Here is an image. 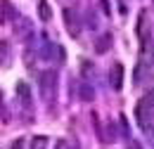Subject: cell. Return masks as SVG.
Returning <instances> with one entry per match:
<instances>
[{"mask_svg": "<svg viewBox=\"0 0 154 149\" xmlns=\"http://www.w3.org/2000/svg\"><path fill=\"white\" fill-rule=\"evenodd\" d=\"M135 118H137V126L149 137H154V88L147 90L137 99V104H135Z\"/></svg>", "mask_w": 154, "mask_h": 149, "instance_id": "cell-1", "label": "cell"}, {"mask_svg": "<svg viewBox=\"0 0 154 149\" xmlns=\"http://www.w3.org/2000/svg\"><path fill=\"white\" fill-rule=\"evenodd\" d=\"M38 90L48 102L55 99V95H57V71H52V69L43 71L40 78H38Z\"/></svg>", "mask_w": 154, "mask_h": 149, "instance_id": "cell-2", "label": "cell"}, {"mask_svg": "<svg viewBox=\"0 0 154 149\" xmlns=\"http://www.w3.org/2000/svg\"><path fill=\"white\" fill-rule=\"evenodd\" d=\"M17 99H19L24 111H31L33 109V95H31V88L26 83H17Z\"/></svg>", "mask_w": 154, "mask_h": 149, "instance_id": "cell-3", "label": "cell"}, {"mask_svg": "<svg viewBox=\"0 0 154 149\" xmlns=\"http://www.w3.org/2000/svg\"><path fill=\"white\" fill-rule=\"evenodd\" d=\"M14 17H17L14 5H12L10 0H0V26H5V24H10V21H14Z\"/></svg>", "mask_w": 154, "mask_h": 149, "instance_id": "cell-4", "label": "cell"}, {"mask_svg": "<svg viewBox=\"0 0 154 149\" xmlns=\"http://www.w3.org/2000/svg\"><path fill=\"white\" fill-rule=\"evenodd\" d=\"M123 66L121 64H114L112 66V71H109V85H112V90H121L123 88Z\"/></svg>", "mask_w": 154, "mask_h": 149, "instance_id": "cell-5", "label": "cell"}, {"mask_svg": "<svg viewBox=\"0 0 154 149\" xmlns=\"http://www.w3.org/2000/svg\"><path fill=\"white\" fill-rule=\"evenodd\" d=\"M64 21H66V31L71 33L74 38L81 36V26H78V17L76 12H71V10H64Z\"/></svg>", "mask_w": 154, "mask_h": 149, "instance_id": "cell-6", "label": "cell"}, {"mask_svg": "<svg viewBox=\"0 0 154 149\" xmlns=\"http://www.w3.org/2000/svg\"><path fill=\"white\" fill-rule=\"evenodd\" d=\"M12 64V45H10V40H0V66L2 69H7Z\"/></svg>", "mask_w": 154, "mask_h": 149, "instance_id": "cell-7", "label": "cell"}, {"mask_svg": "<svg viewBox=\"0 0 154 149\" xmlns=\"http://www.w3.org/2000/svg\"><path fill=\"white\" fill-rule=\"evenodd\" d=\"M17 36L21 38V40H26V38H31L33 36V29H31V21L29 19H19V24H17Z\"/></svg>", "mask_w": 154, "mask_h": 149, "instance_id": "cell-8", "label": "cell"}, {"mask_svg": "<svg viewBox=\"0 0 154 149\" xmlns=\"http://www.w3.org/2000/svg\"><path fill=\"white\" fill-rule=\"evenodd\" d=\"M78 97H81L83 102H93V99H95V88L88 85V83H83L81 90H78Z\"/></svg>", "mask_w": 154, "mask_h": 149, "instance_id": "cell-9", "label": "cell"}, {"mask_svg": "<svg viewBox=\"0 0 154 149\" xmlns=\"http://www.w3.org/2000/svg\"><path fill=\"white\" fill-rule=\"evenodd\" d=\"M109 45H112V36H109V33H102V36L97 38V43H95V50L97 52H107Z\"/></svg>", "mask_w": 154, "mask_h": 149, "instance_id": "cell-10", "label": "cell"}, {"mask_svg": "<svg viewBox=\"0 0 154 149\" xmlns=\"http://www.w3.org/2000/svg\"><path fill=\"white\" fill-rule=\"evenodd\" d=\"M38 17L43 19V21H50V19H52V10H50L48 0H40L38 2Z\"/></svg>", "mask_w": 154, "mask_h": 149, "instance_id": "cell-11", "label": "cell"}, {"mask_svg": "<svg viewBox=\"0 0 154 149\" xmlns=\"http://www.w3.org/2000/svg\"><path fill=\"white\" fill-rule=\"evenodd\" d=\"M119 128H121V137H123V140H128V137H131V126H128L126 114H119Z\"/></svg>", "mask_w": 154, "mask_h": 149, "instance_id": "cell-12", "label": "cell"}, {"mask_svg": "<svg viewBox=\"0 0 154 149\" xmlns=\"http://www.w3.org/2000/svg\"><path fill=\"white\" fill-rule=\"evenodd\" d=\"M48 144H50V140L45 135H36L31 140V149H48Z\"/></svg>", "mask_w": 154, "mask_h": 149, "instance_id": "cell-13", "label": "cell"}, {"mask_svg": "<svg viewBox=\"0 0 154 149\" xmlns=\"http://www.w3.org/2000/svg\"><path fill=\"white\" fill-rule=\"evenodd\" d=\"M0 121H2V123H10V109H7L5 102H2V93H0Z\"/></svg>", "mask_w": 154, "mask_h": 149, "instance_id": "cell-14", "label": "cell"}, {"mask_svg": "<svg viewBox=\"0 0 154 149\" xmlns=\"http://www.w3.org/2000/svg\"><path fill=\"white\" fill-rule=\"evenodd\" d=\"M52 50H57V47H55V45H50V40H45V43H43V57H45V59H50V57H52Z\"/></svg>", "mask_w": 154, "mask_h": 149, "instance_id": "cell-15", "label": "cell"}, {"mask_svg": "<svg viewBox=\"0 0 154 149\" xmlns=\"http://www.w3.org/2000/svg\"><path fill=\"white\" fill-rule=\"evenodd\" d=\"M126 149H142V144H140L135 137H128V140H126Z\"/></svg>", "mask_w": 154, "mask_h": 149, "instance_id": "cell-16", "label": "cell"}, {"mask_svg": "<svg viewBox=\"0 0 154 149\" xmlns=\"http://www.w3.org/2000/svg\"><path fill=\"white\" fill-rule=\"evenodd\" d=\"M10 149H24V140H21V137H17V140L12 142V147H10Z\"/></svg>", "mask_w": 154, "mask_h": 149, "instance_id": "cell-17", "label": "cell"}, {"mask_svg": "<svg viewBox=\"0 0 154 149\" xmlns=\"http://www.w3.org/2000/svg\"><path fill=\"white\" fill-rule=\"evenodd\" d=\"M55 149H74V147H71L69 142H64V140H59L57 144H55Z\"/></svg>", "mask_w": 154, "mask_h": 149, "instance_id": "cell-18", "label": "cell"}]
</instances>
